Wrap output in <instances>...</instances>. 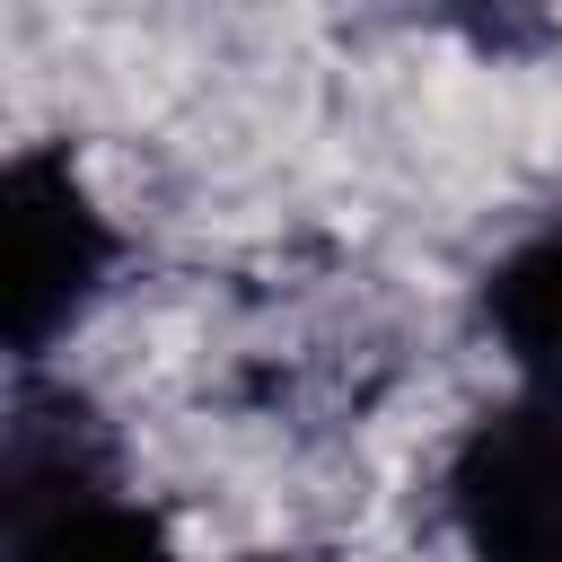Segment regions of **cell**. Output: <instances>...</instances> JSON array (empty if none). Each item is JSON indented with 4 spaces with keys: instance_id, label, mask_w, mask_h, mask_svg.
Here are the masks:
<instances>
[{
    "instance_id": "obj_3",
    "label": "cell",
    "mask_w": 562,
    "mask_h": 562,
    "mask_svg": "<svg viewBox=\"0 0 562 562\" xmlns=\"http://www.w3.org/2000/svg\"><path fill=\"white\" fill-rule=\"evenodd\" d=\"M474 325L509 386H562V220L518 228L483 281H474Z\"/></svg>"
},
{
    "instance_id": "obj_1",
    "label": "cell",
    "mask_w": 562,
    "mask_h": 562,
    "mask_svg": "<svg viewBox=\"0 0 562 562\" xmlns=\"http://www.w3.org/2000/svg\"><path fill=\"white\" fill-rule=\"evenodd\" d=\"M0 553L9 562H202L184 553L167 501L132 474L114 422H97L70 395V378H18Z\"/></svg>"
},
{
    "instance_id": "obj_2",
    "label": "cell",
    "mask_w": 562,
    "mask_h": 562,
    "mask_svg": "<svg viewBox=\"0 0 562 562\" xmlns=\"http://www.w3.org/2000/svg\"><path fill=\"white\" fill-rule=\"evenodd\" d=\"M132 263V228L105 202V184L61 140H18L0 167V325L9 369L53 378L70 342L114 307Z\"/></svg>"
}]
</instances>
